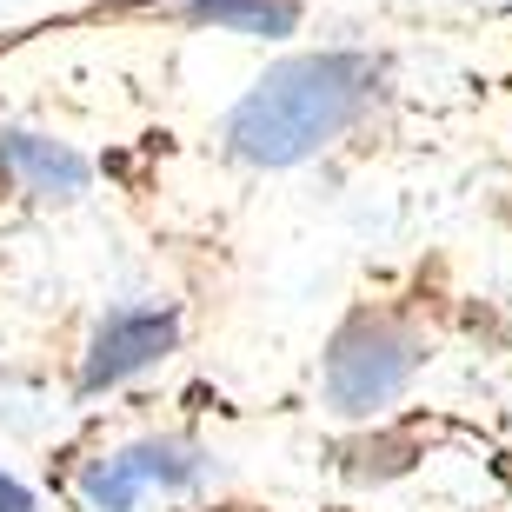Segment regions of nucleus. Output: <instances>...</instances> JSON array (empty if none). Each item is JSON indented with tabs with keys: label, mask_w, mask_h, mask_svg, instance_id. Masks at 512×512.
Returning a JSON list of instances; mask_svg holds the SVG:
<instances>
[{
	"label": "nucleus",
	"mask_w": 512,
	"mask_h": 512,
	"mask_svg": "<svg viewBox=\"0 0 512 512\" xmlns=\"http://www.w3.org/2000/svg\"><path fill=\"white\" fill-rule=\"evenodd\" d=\"M373 100V60L366 54H300L280 60L227 114V147L253 167H293L326 140H340L360 107Z\"/></svg>",
	"instance_id": "1"
},
{
	"label": "nucleus",
	"mask_w": 512,
	"mask_h": 512,
	"mask_svg": "<svg viewBox=\"0 0 512 512\" xmlns=\"http://www.w3.org/2000/svg\"><path fill=\"white\" fill-rule=\"evenodd\" d=\"M426 360V340L413 326L386 320V313H360L353 326H340V340L326 353V399L333 413H373L386 399L406 393V380Z\"/></svg>",
	"instance_id": "2"
},
{
	"label": "nucleus",
	"mask_w": 512,
	"mask_h": 512,
	"mask_svg": "<svg viewBox=\"0 0 512 512\" xmlns=\"http://www.w3.org/2000/svg\"><path fill=\"white\" fill-rule=\"evenodd\" d=\"M173 340H180V313L173 306H120L94 326V346H87V366H80V393H100V386H120L133 373H147L153 360H167Z\"/></svg>",
	"instance_id": "3"
},
{
	"label": "nucleus",
	"mask_w": 512,
	"mask_h": 512,
	"mask_svg": "<svg viewBox=\"0 0 512 512\" xmlns=\"http://www.w3.org/2000/svg\"><path fill=\"white\" fill-rule=\"evenodd\" d=\"M0 173H14L40 200H74L87 187V160L60 140H40V133H0Z\"/></svg>",
	"instance_id": "4"
},
{
	"label": "nucleus",
	"mask_w": 512,
	"mask_h": 512,
	"mask_svg": "<svg viewBox=\"0 0 512 512\" xmlns=\"http://www.w3.org/2000/svg\"><path fill=\"white\" fill-rule=\"evenodd\" d=\"M173 7L200 27H233V34H260V40H280L300 27V0H173Z\"/></svg>",
	"instance_id": "5"
},
{
	"label": "nucleus",
	"mask_w": 512,
	"mask_h": 512,
	"mask_svg": "<svg viewBox=\"0 0 512 512\" xmlns=\"http://www.w3.org/2000/svg\"><path fill=\"white\" fill-rule=\"evenodd\" d=\"M127 466L140 473V486H167V493H187L207 479V459L180 439H140V446H127Z\"/></svg>",
	"instance_id": "6"
},
{
	"label": "nucleus",
	"mask_w": 512,
	"mask_h": 512,
	"mask_svg": "<svg viewBox=\"0 0 512 512\" xmlns=\"http://www.w3.org/2000/svg\"><path fill=\"white\" fill-rule=\"evenodd\" d=\"M140 493H147V486H140V473L127 466V453L94 459V466L80 473V499H87L94 512H133V506H140Z\"/></svg>",
	"instance_id": "7"
},
{
	"label": "nucleus",
	"mask_w": 512,
	"mask_h": 512,
	"mask_svg": "<svg viewBox=\"0 0 512 512\" xmlns=\"http://www.w3.org/2000/svg\"><path fill=\"white\" fill-rule=\"evenodd\" d=\"M0 512H34V493H27L20 479H7V473H0Z\"/></svg>",
	"instance_id": "8"
}]
</instances>
